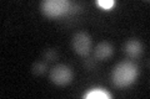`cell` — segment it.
<instances>
[{"instance_id": "obj_3", "label": "cell", "mask_w": 150, "mask_h": 99, "mask_svg": "<svg viewBox=\"0 0 150 99\" xmlns=\"http://www.w3.org/2000/svg\"><path fill=\"white\" fill-rule=\"evenodd\" d=\"M50 79L56 86H67L73 79V71L67 64H58L51 68Z\"/></svg>"}, {"instance_id": "obj_6", "label": "cell", "mask_w": 150, "mask_h": 99, "mask_svg": "<svg viewBox=\"0 0 150 99\" xmlns=\"http://www.w3.org/2000/svg\"><path fill=\"white\" fill-rule=\"evenodd\" d=\"M124 48H125V52L128 53L130 57H138L143 51L142 44H140L138 40H134V39H131V40H129L128 42H126Z\"/></svg>"}, {"instance_id": "obj_10", "label": "cell", "mask_w": 150, "mask_h": 99, "mask_svg": "<svg viewBox=\"0 0 150 99\" xmlns=\"http://www.w3.org/2000/svg\"><path fill=\"white\" fill-rule=\"evenodd\" d=\"M114 4H115L114 0H99V1H98V5L101 6L103 9H105V10L110 9L111 6H114Z\"/></svg>"}, {"instance_id": "obj_2", "label": "cell", "mask_w": 150, "mask_h": 99, "mask_svg": "<svg viewBox=\"0 0 150 99\" xmlns=\"http://www.w3.org/2000/svg\"><path fill=\"white\" fill-rule=\"evenodd\" d=\"M40 6L45 16L55 17L69 11L70 1L69 0H44Z\"/></svg>"}, {"instance_id": "obj_7", "label": "cell", "mask_w": 150, "mask_h": 99, "mask_svg": "<svg viewBox=\"0 0 150 99\" xmlns=\"http://www.w3.org/2000/svg\"><path fill=\"white\" fill-rule=\"evenodd\" d=\"M84 98H88V99H110V94H108L104 89L101 88H95V89H91L89 93H86Z\"/></svg>"}, {"instance_id": "obj_8", "label": "cell", "mask_w": 150, "mask_h": 99, "mask_svg": "<svg viewBox=\"0 0 150 99\" xmlns=\"http://www.w3.org/2000/svg\"><path fill=\"white\" fill-rule=\"evenodd\" d=\"M46 68H48V64H46V62H43V61H38V62H35L34 64H33L31 72L34 73L35 76H40V74L45 73Z\"/></svg>"}, {"instance_id": "obj_9", "label": "cell", "mask_w": 150, "mask_h": 99, "mask_svg": "<svg viewBox=\"0 0 150 99\" xmlns=\"http://www.w3.org/2000/svg\"><path fill=\"white\" fill-rule=\"evenodd\" d=\"M56 57H58V51L54 48H49L44 52V58L46 61H54L56 60Z\"/></svg>"}, {"instance_id": "obj_4", "label": "cell", "mask_w": 150, "mask_h": 99, "mask_svg": "<svg viewBox=\"0 0 150 99\" xmlns=\"http://www.w3.org/2000/svg\"><path fill=\"white\" fill-rule=\"evenodd\" d=\"M73 48L75 50V52L81 55V56H86L90 52L91 48V39L90 36L85 32H79L73 37Z\"/></svg>"}, {"instance_id": "obj_1", "label": "cell", "mask_w": 150, "mask_h": 99, "mask_svg": "<svg viewBox=\"0 0 150 99\" xmlns=\"http://www.w3.org/2000/svg\"><path fill=\"white\" fill-rule=\"evenodd\" d=\"M138 76V67L137 64L130 62V61H124L116 64L112 69L111 77L112 82L116 87H128L133 83Z\"/></svg>"}, {"instance_id": "obj_5", "label": "cell", "mask_w": 150, "mask_h": 99, "mask_svg": "<svg viewBox=\"0 0 150 99\" xmlns=\"http://www.w3.org/2000/svg\"><path fill=\"white\" fill-rule=\"evenodd\" d=\"M112 46L106 41H103L100 44H98L95 47V57L100 61L108 60L112 55Z\"/></svg>"}]
</instances>
